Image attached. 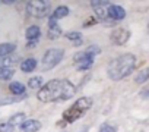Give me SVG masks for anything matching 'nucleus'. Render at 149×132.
Wrapping results in <instances>:
<instances>
[{"mask_svg":"<svg viewBox=\"0 0 149 132\" xmlns=\"http://www.w3.org/2000/svg\"><path fill=\"white\" fill-rule=\"evenodd\" d=\"M76 94V87L67 79H51L47 84H44L37 98L42 103H53V101H63L69 100Z\"/></svg>","mask_w":149,"mask_h":132,"instance_id":"f257e3e1","label":"nucleus"},{"mask_svg":"<svg viewBox=\"0 0 149 132\" xmlns=\"http://www.w3.org/2000/svg\"><path fill=\"white\" fill-rule=\"evenodd\" d=\"M134 66H136V57L132 53H126V54H121V56L113 59L108 63L107 74H108L110 79L120 81L133 72Z\"/></svg>","mask_w":149,"mask_h":132,"instance_id":"f03ea898","label":"nucleus"},{"mask_svg":"<svg viewBox=\"0 0 149 132\" xmlns=\"http://www.w3.org/2000/svg\"><path fill=\"white\" fill-rule=\"evenodd\" d=\"M91 107H92V100L89 97H81L79 100H76V101L72 104V107H69L67 110H64L63 119L67 123H73L74 120L81 119Z\"/></svg>","mask_w":149,"mask_h":132,"instance_id":"7ed1b4c3","label":"nucleus"},{"mask_svg":"<svg viewBox=\"0 0 149 132\" xmlns=\"http://www.w3.org/2000/svg\"><path fill=\"white\" fill-rule=\"evenodd\" d=\"M51 8V3L47 0H34V2H26V11L34 18H44L48 15Z\"/></svg>","mask_w":149,"mask_h":132,"instance_id":"20e7f679","label":"nucleus"},{"mask_svg":"<svg viewBox=\"0 0 149 132\" xmlns=\"http://www.w3.org/2000/svg\"><path fill=\"white\" fill-rule=\"evenodd\" d=\"M63 54H64V51H63L61 48H50V50H47V51L44 53V57H42V62H41L42 69H44V71L53 69L54 66H57V65L61 62Z\"/></svg>","mask_w":149,"mask_h":132,"instance_id":"39448f33","label":"nucleus"},{"mask_svg":"<svg viewBox=\"0 0 149 132\" xmlns=\"http://www.w3.org/2000/svg\"><path fill=\"white\" fill-rule=\"evenodd\" d=\"M110 5H111L110 2H92L91 3V6L95 11L97 18L104 24H111V19L108 18V6Z\"/></svg>","mask_w":149,"mask_h":132,"instance_id":"423d86ee","label":"nucleus"},{"mask_svg":"<svg viewBox=\"0 0 149 132\" xmlns=\"http://www.w3.org/2000/svg\"><path fill=\"white\" fill-rule=\"evenodd\" d=\"M73 57H74V63L78 65V71H88V69H91V66L94 63V59L91 56H88L85 51L76 53Z\"/></svg>","mask_w":149,"mask_h":132,"instance_id":"0eeeda50","label":"nucleus"},{"mask_svg":"<svg viewBox=\"0 0 149 132\" xmlns=\"http://www.w3.org/2000/svg\"><path fill=\"white\" fill-rule=\"evenodd\" d=\"M111 41L116 44V46H123L129 41L130 38V31L126 29V28H116L111 34Z\"/></svg>","mask_w":149,"mask_h":132,"instance_id":"6e6552de","label":"nucleus"},{"mask_svg":"<svg viewBox=\"0 0 149 132\" xmlns=\"http://www.w3.org/2000/svg\"><path fill=\"white\" fill-rule=\"evenodd\" d=\"M108 18L111 19V22H114V21H121V19L126 18V11H124L121 6L111 3V5L108 6Z\"/></svg>","mask_w":149,"mask_h":132,"instance_id":"1a4fd4ad","label":"nucleus"},{"mask_svg":"<svg viewBox=\"0 0 149 132\" xmlns=\"http://www.w3.org/2000/svg\"><path fill=\"white\" fill-rule=\"evenodd\" d=\"M21 129L24 132H38L41 129V122L35 120V119H29V120H24L21 125Z\"/></svg>","mask_w":149,"mask_h":132,"instance_id":"9d476101","label":"nucleus"},{"mask_svg":"<svg viewBox=\"0 0 149 132\" xmlns=\"http://www.w3.org/2000/svg\"><path fill=\"white\" fill-rule=\"evenodd\" d=\"M60 35H61V28L57 25V22H56V21L50 19V21H48V31H47V37H48L50 40H56V38H58Z\"/></svg>","mask_w":149,"mask_h":132,"instance_id":"9b49d317","label":"nucleus"},{"mask_svg":"<svg viewBox=\"0 0 149 132\" xmlns=\"http://www.w3.org/2000/svg\"><path fill=\"white\" fill-rule=\"evenodd\" d=\"M35 68H37V60L34 57H28L21 63V69L24 72H32V71H35Z\"/></svg>","mask_w":149,"mask_h":132,"instance_id":"f8f14e48","label":"nucleus"},{"mask_svg":"<svg viewBox=\"0 0 149 132\" xmlns=\"http://www.w3.org/2000/svg\"><path fill=\"white\" fill-rule=\"evenodd\" d=\"M40 34H41V29H40L38 25H31V27H28V28H26V32H25L28 41H31V40H38V38H40Z\"/></svg>","mask_w":149,"mask_h":132,"instance_id":"ddd939ff","label":"nucleus"},{"mask_svg":"<svg viewBox=\"0 0 149 132\" xmlns=\"http://www.w3.org/2000/svg\"><path fill=\"white\" fill-rule=\"evenodd\" d=\"M16 48L15 44L12 43H3V44H0V57H5V56H9L10 53H13Z\"/></svg>","mask_w":149,"mask_h":132,"instance_id":"4468645a","label":"nucleus"},{"mask_svg":"<svg viewBox=\"0 0 149 132\" xmlns=\"http://www.w3.org/2000/svg\"><path fill=\"white\" fill-rule=\"evenodd\" d=\"M67 15H69V8H66V6H58V8L53 12V15H51V18H50V19L57 21V19L64 18V16H67Z\"/></svg>","mask_w":149,"mask_h":132,"instance_id":"2eb2a0df","label":"nucleus"},{"mask_svg":"<svg viewBox=\"0 0 149 132\" xmlns=\"http://www.w3.org/2000/svg\"><path fill=\"white\" fill-rule=\"evenodd\" d=\"M9 88H10L12 94H15V95H22V94H25V85H22L21 82H12V84L9 85Z\"/></svg>","mask_w":149,"mask_h":132,"instance_id":"dca6fc26","label":"nucleus"},{"mask_svg":"<svg viewBox=\"0 0 149 132\" xmlns=\"http://www.w3.org/2000/svg\"><path fill=\"white\" fill-rule=\"evenodd\" d=\"M13 75H15V69H12V68H0V79L9 81Z\"/></svg>","mask_w":149,"mask_h":132,"instance_id":"f3484780","label":"nucleus"},{"mask_svg":"<svg viewBox=\"0 0 149 132\" xmlns=\"http://www.w3.org/2000/svg\"><path fill=\"white\" fill-rule=\"evenodd\" d=\"M44 79L41 78V77H32L31 79H28V87L29 88H32V90H37V88H41L42 87V82Z\"/></svg>","mask_w":149,"mask_h":132,"instance_id":"a211bd4d","label":"nucleus"},{"mask_svg":"<svg viewBox=\"0 0 149 132\" xmlns=\"http://www.w3.org/2000/svg\"><path fill=\"white\" fill-rule=\"evenodd\" d=\"M18 62H19V56H10V54H9V57H5V59H3L2 68H12V66H13L15 63H18Z\"/></svg>","mask_w":149,"mask_h":132,"instance_id":"6ab92c4d","label":"nucleus"},{"mask_svg":"<svg viewBox=\"0 0 149 132\" xmlns=\"http://www.w3.org/2000/svg\"><path fill=\"white\" fill-rule=\"evenodd\" d=\"M24 119H25V114H24V113H18V114H15V116H12V117L9 119V123H10L13 128H16V126H21V125H22Z\"/></svg>","mask_w":149,"mask_h":132,"instance_id":"aec40b11","label":"nucleus"},{"mask_svg":"<svg viewBox=\"0 0 149 132\" xmlns=\"http://www.w3.org/2000/svg\"><path fill=\"white\" fill-rule=\"evenodd\" d=\"M66 37H67L69 40L74 41V46H81V44H82V37H81V34H79V32H76V31L67 32V34H66Z\"/></svg>","mask_w":149,"mask_h":132,"instance_id":"412c9836","label":"nucleus"},{"mask_svg":"<svg viewBox=\"0 0 149 132\" xmlns=\"http://www.w3.org/2000/svg\"><path fill=\"white\" fill-rule=\"evenodd\" d=\"M148 75H149V71H148V69H142V71L137 74V77H136V82H137V84L146 82V81H148Z\"/></svg>","mask_w":149,"mask_h":132,"instance_id":"4be33fe9","label":"nucleus"},{"mask_svg":"<svg viewBox=\"0 0 149 132\" xmlns=\"http://www.w3.org/2000/svg\"><path fill=\"white\" fill-rule=\"evenodd\" d=\"M100 51H101V50H100V47H98V46H91V47H88V48L85 50V53H86L88 56H91L92 59H94Z\"/></svg>","mask_w":149,"mask_h":132,"instance_id":"5701e85b","label":"nucleus"},{"mask_svg":"<svg viewBox=\"0 0 149 132\" xmlns=\"http://www.w3.org/2000/svg\"><path fill=\"white\" fill-rule=\"evenodd\" d=\"M15 128L9 123V122H3V123H0V132H13Z\"/></svg>","mask_w":149,"mask_h":132,"instance_id":"b1692460","label":"nucleus"},{"mask_svg":"<svg viewBox=\"0 0 149 132\" xmlns=\"http://www.w3.org/2000/svg\"><path fill=\"white\" fill-rule=\"evenodd\" d=\"M100 132H117V131H116V128H114V126H111V125H107V123H105V125H102V126H101Z\"/></svg>","mask_w":149,"mask_h":132,"instance_id":"393cba45","label":"nucleus"},{"mask_svg":"<svg viewBox=\"0 0 149 132\" xmlns=\"http://www.w3.org/2000/svg\"><path fill=\"white\" fill-rule=\"evenodd\" d=\"M38 43V40H31V41H28V44H26V47H35V44Z\"/></svg>","mask_w":149,"mask_h":132,"instance_id":"a878e982","label":"nucleus"},{"mask_svg":"<svg viewBox=\"0 0 149 132\" xmlns=\"http://www.w3.org/2000/svg\"><path fill=\"white\" fill-rule=\"evenodd\" d=\"M146 93H148V90H146V88H145V90H143V91H142V95H143V97H145V98H146V95H148V94H146Z\"/></svg>","mask_w":149,"mask_h":132,"instance_id":"bb28decb","label":"nucleus"},{"mask_svg":"<svg viewBox=\"0 0 149 132\" xmlns=\"http://www.w3.org/2000/svg\"><path fill=\"white\" fill-rule=\"evenodd\" d=\"M63 132H66V131H63Z\"/></svg>","mask_w":149,"mask_h":132,"instance_id":"cd10ccee","label":"nucleus"}]
</instances>
